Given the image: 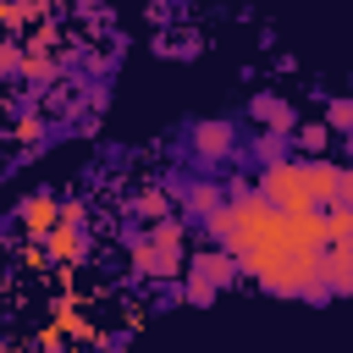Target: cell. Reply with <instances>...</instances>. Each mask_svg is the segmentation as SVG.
Segmentation results:
<instances>
[{"instance_id":"6da1fadb","label":"cell","mask_w":353,"mask_h":353,"mask_svg":"<svg viewBox=\"0 0 353 353\" xmlns=\"http://www.w3.org/2000/svg\"><path fill=\"white\" fill-rule=\"evenodd\" d=\"M259 188H265V199H270L276 210H287V215H309V210H320L314 193H309V176H303V160H270Z\"/></svg>"},{"instance_id":"7a4b0ae2","label":"cell","mask_w":353,"mask_h":353,"mask_svg":"<svg viewBox=\"0 0 353 353\" xmlns=\"http://www.w3.org/2000/svg\"><path fill=\"white\" fill-rule=\"evenodd\" d=\"M61 199L55 193H28L22 204H17V232L28 237V243H50V232L61 226Z\"/></svg>"},{"instance_id":"3957f363","label":"cell","mask_w":353,"mask_h":353,"mask_svg":"<svg viewBox=\"0 0 353 353\" xmlns=\"http://www.w3.org/2000/svg\"><path fill=\"white\" fill-rule=\"evenodd\" d=\"M232 254H199L193 265H188V298H199V303H210V292H215V281H232Z\"/></svg>"},{"instance_id":"277c9868","label":"cell","mask_w":353,"mask_h":353,"mask_svg":"<svg viewBox=\"0 0 353 353\" xmlns=\"http://www.w3.org/2000/svg\"><path fill=\"white\" fill-rule=\"evenodd\" d=\"M303 176H309L314 204H342V182H347L342 165H331V160H303Z\"/></svg>"},{"instance_id":"5b68a950","label":"cell","mask_w":353,"mask_h":353,"mask_svg":"<svg viewBox=\"0 0 353 353\" xmlns=\"http://www.w3.org/2000/svg\"><path fill=\"white\" fill-rule=\"evenodd\" d=\"M44 254H50L55 265H72V259L83 254V221H61V226L50 232V243H44Z\"/></svg>"},{"instance_id":"8992f818","label":"cell","mask_w":353,"mask_h":353,"mask_svg":"<svg viewBox=\"0 0 353 353\" xmlns=\"http://www.w3.org/2000/svg\"><path fill=\"white\" fill-rule=\"evenodd\" d=\"M193 149L199 154H226L232 149V121H199L193 127Z\"/></svg>"},{"instance_id":"52a82bcc","label":"cell","mask_w":353,"mask_h":353,"mask_svg":"<svg viewBox=\"0 0 353 353\" xmlns=\"http://www.w3.org/2000/svg\"><path fill=\"white\" fill-rule=\"evenodd\" d=\"M325 287L353 292V248H325Z\"/></svg>"},{"instance_id":"ba28073f","label":"cell","mask_w":353,"mask_h":353,"mask_svg":"<svg viewBox=\"0 0 353 353\" xmlns=\"http://www.w3.org/2000/svg\"><path fill=\"white\" fill-rule=\"evenodd\" d=\"M254 121H259V127L287 132V127H292V105H287V99H276V94H259V99H254Z\"/></svg>"},{"instance_id":"9c48e42d","label":"cell","mask_w":353,"mask_h":353,"mask_svg":"<svg viewBox=\"0 0 353 353\" xmlns=\"http://www.w3.org/2000/svg\"><path fill=\"white\" fill-rule=\"evenodd\" d=\"M55 325H61L66 336H77V342H94V336H99V331H94V320H83L72 298H61V303H55Z\"/></svg>"},{"instance_id":"30bf717a","label":"cell","mask_w":353,"mask_h":353,"mask_svg":"<svg viewBox=\"0 0 353 353\" xmlns=\"http://www.w3.org/2000/svg\"><path fill=\"white\" fill-rule=\"evenodd\" d=\"M325 243L331 248H353V210L347 204H331L325 210Z\"/></svg>"},{"instance_id":"8fae6325","label":"cell","mask_w":353,"mask_h":353,"mask_svg":"<svg viewBox=\"0 0 353 353\" xmlns=\"http://www.w3.org/2000/svg\"><path fill=\"white\" fill-rule=\"evenodd\" d=\"M292 138H298V149H303V160H320V149L331 143V127H320V121H314V127H298Z\"/></svg>"},{"instance_id":"7c38bea8","label":"cell","mask_w":353,"mask_h":353,"mask_svg":"<svg viewBox=\"0 0 353 353\" xmlns=\"http://www.w3.org/2000/svg\"><path fill=\"white\" fill-rule=\"evenodd\" d=\"M22 72H28V83H50V77H55V61H50V50H28Z\"/></svg>"},{"instance_id":"4fadbf2b","label":"cell","mask_w":353,"mask_h":353,"mask_svg":"<svg viewBox=\"0 0 353 353\" xmlns=\"http://www.w3.org/2000/svg\"><path fill=\"white\" fill-rule=\"evenodd\" d=\"M325 127H331V132H347V127H353V99H331Z\"/></svg>"},{"instance_id":"5bb4252c","label":"cell","mask_w":353,"mask_h":353,"mask_svg":"<svg viewBox=\"0 0 353 353\" xmlns=\"http://www.w3.org/2000/svg\"><path fill=\"white\" fill-rule=\"evenodd\" d=\"M33 342H39V353H61V347H66V331H61V325H39Z\"/></svg>"},{"instance_id":"9a60e30c","label":"cell","mask_w":353,"mask_h":353,"mask_svg":"<svg viewBox=\"0 0 353 353\" xmlns=\"http://www.w3.org/2000/svg\"><path fill=\"white\" fill-rule=\"evenodd\" d=\"M39 132H44V121H39V116H22V121H17V143H33Z\"/></svg>"},{"instance_id":"2e32d148","label":"cell","mask_w":353,"mask_h":353,"mask_svg":"<svg viewBox=\"0 0 353 353\" xmlns=\"http://www.w3.org/2000/svg\"><path fill=\"white\" fill-rule=\"evenodd\" d=\"M188 204H193V210H210V204H215V188H210V182L188 188Z\"/></svg>"},{"instance_id":"e0dca14e","label":"cell","mask_w":353,"mask_h":353,"mask_svg":"<svg viewBox=\"0 0 353 353\" xmlns=\"http://www.w3.org/2000/svg\"><path fill=\"white\" fill-rule=\"evenodd\" d=\"M138 215H165V193H138Z\"/></svg>"},{"instance_id":"ac0fdd59","label":"cell","mask_w":353,"mask_h":353,"mask_svg":"<svg viewBox=\"0 0 353 353\" xmlns=\"http://www.w3.org/2000/svg\"><path fill=\"white\" fill-rule=\"evenodd\" d=\"M342 204L353 210V171H347V182H342Z\"/></svg>"}]
</instances>
